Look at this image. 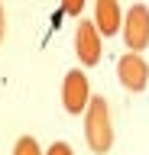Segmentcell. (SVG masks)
I'll use <instances>...</instances> for the list:
<instances>
[{"label":"cell","instance_id":"obj_8","mask_svg":"<svg viewBox=\"0 0 149 155\" xmlns=\"http://www.w3.org/2000/svg\"><path fill=\"white\" fill-rule=\"evenodd\" d=\"M81 10H84V0H62V13H68V16H78Z\"/></svg>","mask_w":149,"mask_h":155},{"label":"cell","instance_id":"obj_1","mask_svg":"<svg viewBox=\"0 0 149 155\" xmlns=\"http://www.w3.org/2000/svg\"><path fill=\"white\" fill-rule=\"evenodd\" d=\"M84 139L94 152H110L113 145V120L104 97H91L84 107Z\"/></svg>","mask_w":149,"mask_h":155},{"label":"cell","instance_id":"obj_10","mask_svg":"<svg viewBox=\"0 0 149 155\" xmlns=\"http://www.w3.org/2000/svg\"><path fill=\"white\" fill-rule=\"evenodd\" d=\"M3 36H7V16H3V3H0V42H3Z\"/></svg>","mask_w":149,"mask_h":155},{"label":"cell","instance_id":"obj_3","mask_svg":"<svg viewBox=\"0 0 149 155\" xmlns=\"http://www.w3.org/2000/svg\"><path fill=\"white\" fill-rule=\"evenodd\" d=\"M88 100H91V91H88L84 71H81V68L68 71V74H65V84H62V104H65V110H68L71 116H78V113H84Z\"/></svg>","mask_w":149,"mask_h":155},{"label":"cell","instance_id":"obj_5","mask_svg":"<svg viewBox=\"0 0 149 155\" xmlns=\"http://www.w3.org/2000/svg\"><path fill=\"white\" fill-rule=\"evenodd\" d=\"M117 74H120V84L127 87V91H143V87L149 84V68H146V61H143L136 52H130V55L120 58Z\"/></svg>","mask_w":149,"mask_h":155},{"label":"cell","instance_id":"obj_6","mask_svg":"<svg viewBox=\"0 0 149 155\" xmlns=\"http://www.w3.org/2000/svg\"><path fill=\"white\" fill-rule=\"evenodd\" d=\"M120 23H123V16H120L117 0H97V7H94V26H97L100 36H113L120 29Z\"/></svg>","mask_w":149,"mask_h":155},{"label":"cell","instance_id":"obj_9","mask_svg":"<svg viewBox=\"0 0 149 155\" xmlns=\"http://www.w3.org/2000/svg\"><path fill=\"white\" fill-rule=\"evenodd\" d=\"M46 155H75V152H71V145H68V142H52Z\"/></svg>","mask_w":149,"mask_h":155},{"label":"cell","instance_id":"obj_7","mask_svg":"<svg viewBox=\"0 0 149 155\" xmlns=\"http://www.w3.org/2000/svg\"><path fill=\"white\" fill-rule=\"evenodd\" d=\"M13 155H42V149H39V142L32 136H23L16 142V149H13Z\"/></svg>","mask_w":149,"mask_h":155},{"label":"cell","instance_id":"obj_4","mask_svg":"<svg viewBox=\"0 0 149 155\" xmlns=\"http://www.w3.org/2000/svg\"><path fill=\"white\" fill-rule=\"evenodd\" d=\"M75 55L81 58V65H97L100 61V32L94 23L81 19L78 32H75Z\"/></svg>","mask_w":149,"mask_h":155},{"label":"cell","instance_id":"obj_2","mask_svg":"<svg viewBox=\"0 0 149 155\" xmlns=\"http://www.w3.org/2000/svg\"><path fill=\"white\" fill-rule=\"evenodd\" d=\"M120 29H123V42H127L130 52H139V48L149 45V10L146 7H130V13L123 16V23H120Z\"/></svg>","mask_w":149,"mask_h":155}]
</instances>
